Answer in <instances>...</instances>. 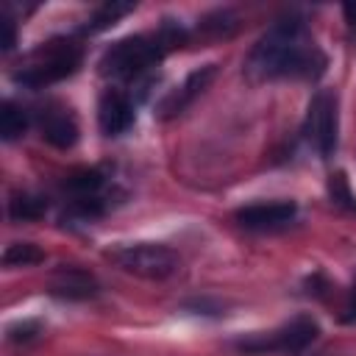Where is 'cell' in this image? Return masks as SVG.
Listing matches in <instances>:
<instances>
[{
    "mask_svg": "<svg viewBox=\"0 0 356 356\" xmlns=\"http://www.w3.org/2000/svg\"><path fill=\"white\" fill-rule=\"evenodd\" d=\"M325 67V53L295 14L275 19L245 58L250 81H317Z\"/></svg>",
    "mask_w": 356,
    "mask_h": 356,
    "instance_id": "1",
    "label": "cell"
},
{
    "mask_svg": "<svg viewBox=\"0 0 356 356\" xmlns=\"http://www.w3.org/2000/svg\"><path fill=\"white\" fill-rule=\"evenodd\" d=\"M170 42L164 39L161 31L156 33H134V36H122L114 44H108L97 61L100 75L106 78H117V81H131L139 78L142 72H147L150 67H156L167 53H170Z\"/></svg>",
    "mask_w": 356,
    "mask_h": 356,
    "instance_id": "2",
    "label": "cell"
},
{
    "mask_svg": "<svg viewBox=\"0 0 356 356\" xmlns=\"http://www.w3.org/2000/svg\"><path fill=\"white\" fill-rule=\"evenodd\" d=\"M114 267H120L128 275L145 278V281H164L170 278L181 259L172 248L161 242H131V245H114L103 253Z\"/></svg>",
    "mask_w": 356,
    "mask_h": 356,
    "instance_id": "4",
    "label": "cell"
},
{
    "mask_svg": "<svg viewBox=\"0 0 356 356\" xmlns=\"http://www.w3.org/2000/svg\"><path fill=\"white\" fill-rule=\"evenodd\" d=\"M353 286H356V281H353Z\"/></svg>",
    "mask_w": 356,
    "mask_h": 356,
    "instance_id": "23",
    "label": "cell"
},
{
    "mask_svg": "<svg viewBox=\"0 0 356 356\" xmlns=\"http://www.w3.org/2000/svg\"><path fill=\"white\" fill-rule=\"evenodd\" d=\"M83 61V50L72 39H50L42 42L19 70H14V81L28 89H42L50 83H58L78 72Z\"/></svg>",
    "mask_w": 356,
    "mask_h": 356,
    "instance_id": "3",
    "label": "cell"
},
{
    "mask_svg": "<svg viewBox=\"0 0 356 356\" xmlns=\"http://www.w3.org/2000/svg\"><path fill=\"white\" fill-rule=\"evenodd\" d=\"M47 292L58 300L81 303V300H92L100 295V281L78 264H58L47 275Z\"/></svg>",
    "mask_w": 356,
    "mask_h": 356,
    "instance_id": "7",
    "label": "cell"
},
{
    "mask_svg": "<svg viewBox=\"0 0 356 356\" xmlns=\"http://www.w3.org/2000/svg\"><path fill=\"white\" fill-rule=\"evenodd\" d=\"M39 131H42V139L58 150H67L78 142V122L72 120V114L61 108H47L39 120Z\"/></svg>",
    "mask_w": 356,
    "mask_h": 356,
    "instance_id": "11",
    "label": "cell"
},
{
    "mask_svg": "<svg viewBox=\"0 0 356 356\" xmlns=\"http://www.w3.org/2000/svg\"><path fill=\"white\" fill-rule=\"evenodd\" d=\"M337 131H339V111H337V92L317 89L309 100L303 136L317 150L320 159H331L337 150Z\"/></svg>",
    "mask_w": 356,
    "mask_h": 356,
    "instance_id": "6",
    "label": "cell"
},
{
    "mask_svg": "<svg viewBox=\"0 0 356 356\" xmlns=\"http://www.w3.org/2000/svg\"><path fill=\"white\" fill-rule=\"evenodd\" d=\"M47 209V200L33 195V192H17L11 195L8 200V217L14 222H31V220H39Z\"/></svg>",
    "mask_w": 356,
    "mask_h": 356,
    "instance_id": "13",
    "label": "cell"
},
{
    "mask_svg": "<svg viewBox=\"0 0 356 356\" xmlns=\"http://www.w3.org/2000/svg\"><path fill=\"white\" fill-rule=\"evenodd\" d=\"M342 14H345V22L356 31V3H348V6H342Z\"/></svg>",
    "mask_w": 356,
    "mask_h": 356,
    "instance_id": "22",
    "label": "cell"
},
{
    "mask_svg": "<svg viewBox=\"0 0 356 356\" xmlns=\"http://www.w3.org/2000/svg\"><path fill=\"white\" fill-rule=\"evenodd\" d=\"M320 334V325L312 314H298L292 320H286L284 325L273 328V331H259V334H248V337H239L234 342L236 350L242 353H286V356H295V353H303Z\"/></svg>",
    "mask_w": 356,
    "mask_h": 356,
    "instance_id": "5",
    "label": "cell"
},
{
    "mask_svg": "<svg viewBox=\"0 0 356 356\" xmlns=\"http://www.w3.org/2000/svg\"><path fill=\"white\" fill-rule=\"evenodd\" d=\"M134 8H136L134 3H117V0H111V3H103V6H97V8L89 14V19H86L83 31H89V33H95V31H103V28L114 25L120 17L131 14Z\"/></svg>",
    "mask_w": 356,
    "mask_h": 356,
    "instance_id": "15",
    "label": "cell"
},
{
    "mask_svg": "<svg viewBox=\"0 0 356 356\" xmlns=\"http://www.w3.org/2000/svg\"><path fill=\"white\" fill-rule=\"evenodd\" d=\"M17 44V22L8 17V11L0 14V47L3 53H8Z\"/></svg>",
    "mask_w": 356,
    "mask_h": 356,
    "instance_id": "20",
    "label": "cell"
},
{
    "mask_svg": "<svg viewBox=\"0 0 356 356\" xmlns=\"http://www.w3.org/2000/svg\"><path fill=\"white\" fill-rule=\"evenodd\" d=\"M298 206L292 200H270V203H250L236 209V222L248 231H275L295 220Z\"/></svg>",
    "mask_w": 356,
    "mask_h": 356,
    "instance_id": "9",
    "label": "cell"
},
{
    "mask_svg": "<svg viewBox=\"0 0 356 356\" xmlns=\"http://www.w3.org/2000/svg\"><path fill=\"white\" fill-rule=\"evenodd\" d=\"M339 320L342 323H356V286H350L345 292V300H342V309H339Z\"/></svg>",
    "mask_w": 356,
    "mask_h": 356,
    "instance_id": "21",
    "label": "cell"
},
{
    "mask_svg": "<svg viewBox=\"0 0 356 356\" xmlns=\"http://www.w3.org/2000/svg\"><path fill=\"white\" fill-rule=\"evenodd\" d=\"M234 28H236V17L231 11H214L203 17V22L197 25V33L206 39H225L234 33Z\"/></svg>",
    "mask_w": 356,
    "mask_h": 356,
    "instance_id": "17",
    "label": "cell"
},
{
    "mask_svg": "<svg viewBox=\"0 0 356 356\" xmlns=\"http://www.w3.org/2000/svg\"><path fill=\"white\" fill-rule=\"evenodd\" d=\"M214 72H217L214 64H206V67L189 72V75L184 78V83H178L172 92H167V95L161 97V103L156 106V117H159V120H172V117H178V114H184V111L209 89V83L214 81Z\"/></svg>",
    "mask_w": 356,
    "mask_h": 356,
    "instance_id": "8",
    "label": "cell"
},
{
    "mask_svg": "<svg viewBox=\"0 0 356 356\" xmlns=\"http://www.w3.org/2000/svg\"><path fill=\"white\" fill-rule=\"evenodd\" d=\"M134 100L122 89H106L97 100V125L106 136H120L134 125Z\"/></svg>",
    "mask_w": 356,
    "mask_h": 356,
    "instance_id": "10",
    "label": "cell"
},
{
    "mask_svg": "<svg viewBox=\"0 0 356 356\" xmlns=\"http://www.w3.org/2000/svg\"><path fill=\"white\" fill-rule=\"evenodd\" d=\"M39 261H44V250H39L33 242H11L3 250L6 267H33Z\"/></svg>",
    "mask_w": 356,
    "mask_h": 356,
    "instance_id": "16",
    "label": "cell"
},
{
    "mask_svg": "<svg viewBox=\"0 0 356 356\" xmlns=\"http://www.w3.org/2000/svg\"><path fill=\"white\" fill-rule=\"evenodd\" d=\"M28 128V114L14 103V100H3L0 106V136L3 142H14L25 134Z\"/></svg>",
    "mask_w": 356,
    "mask_h": 356,
    "instance_id": "14",
    "label": "cell"
},
{
    "mask_svg": "<svg viewBox=\"0 0 356 356\" xmlns=\"http://www.w3.org/2000/svg\"><path fill=\"white\" fill-rule=\"evenodd\" d=\"M64 192L70 195V200H81V197H100L106 195V172L100 167H83L67 175L64 181Z\"/></svg>",
    "mask_w": 356,
    "mask_h": 356,
    "instance_id": "12",
    "label": "cell"
},
{
    "mask_svg": "<svg viewBox=\"0 0 356 356\" xmlns=\"http://www.w3.org/2000/svg\"><path fill=\"white\" fill-rule=\"evenodd\" d=\"M36 334H39V323L36 320H22V323H14L6 337L14 345H28L31 339H36Z\"/></svg>",
    "mask_w": 356,
    "mask_h": 356,
    "instance_id": "18",
    "label": "cell"
},
{
    "mask_svg": "<svg viewBox=\"0 0 356 356\" xmlns=\"http://www.w3.org/2000/svg\"><path fill=\"white\" fill-rule=\"evenodd\" d=\"M331 197L337 200V203H342V206H348V209H356V200H353V195H350V189H348V184H345V175L339 172V175H331Z\"/></svg>",
    "mask_w": 356,
    "mask_h": 356,
    "instance_id": "19",
    "label": "cell"
}]
</instances>
